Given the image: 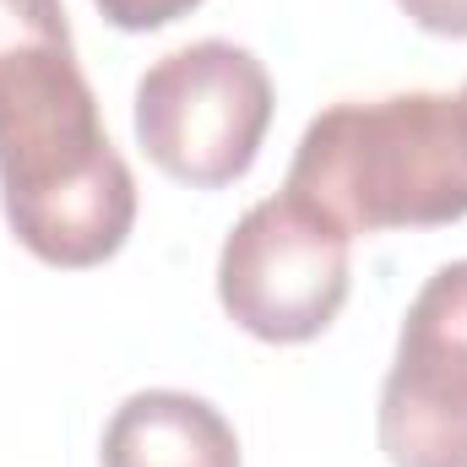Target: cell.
<instances>
[{
	"label": "cell",
	"instance_id": "cell-8",
	"mask_svg": "<svg viewBox=\"0 0 467 467\" xmlns=\"http://www.w3.org/2000/svg\"><path fill=\"white\" fill-rule=\"evenodd\" d=\"M93 5L125 33H152V27H169V22L191 16L202 0H93Z\"/></svg>",
	"mask_w": 467,
	"mask_h": 467
},
{
	"label": "cell",
	"instance_id": "cell-2",
	"mask_svg": "<svg viewBox=\"0 0 467 467\" xmlns=\"http://www.w3.org/2000/svg\"><path fill=\"white\" fill-rule=\"evenodd\" d=\"M348 234L467 218V130L451 93L337 99L305 125L288 185Z\"/></svg>",
	"mask_w": 467,
	"mask_h": 467
},
{
	"label": "cell",
	"instance_id": "cell-10",
	"mask_svg": "<svg viewBox=\"0 0 467 467\" xmlns=\"http://www.w3.org/2000/svg\"><path fill=\"white\" fill-rule=\"evenodd\" d=\"M457 115H462V130H467V82H462V93H457Z\"/></svg>",
	"mask_w": 467,
	"mask_h": 467
},
{
	"label": "cell",
	"instance_id": "cell-7",
	"mask_svg": "<svg viewBox=\"0 0 467 467\" xmlns=\"http://www.w3.org/2000/svg\"><path fill=\"white\" fill-rule=\"evenodd\" d=\"M27 44H71L60 0H0V60Z\"/></svg>",
	"mask_w": 467,
	"mask_h": 467
},
{
	"label": "cell",
	"instance_id": "cell-5",
	"mask_svg": "<svg viewBox=\"0 0 467 467\" xmlns=\"http://www.w3.org/2000/svg\"><path fill=\"white\" fill-rule=\"evenodd\" d=\"M380 451L391 467H467V255L408 305L380 386Z\"/></svg>",
	"mask_w": 467,
	"mask_h": 467
},
{
	"label": "cell",
	"instance_id": "cell-6",
	"mask_svg": "<svg viewBox=\"0 0 467 467\" xmlns=\"http://www.w3.org/2000/svg\"><path fill=\"white\" fill-rule=\"evenodd\" d=\"M99 457L104 467H239V435L207 397L152 386L115 408Z\"/></svg>",
	"mask_w": 467,
	"mask_h": 467
},
{
	"label": "cell",
	"instance_id": "cell-1",
	"mask_svg": "<svg viewBox=\"0 0 467 467\" xmlns=\"http://www.w3.org/2000/svg\"><path fill=\"white\" fill-rule=\"evenodd\" d=\"M0 202L22 250L49 266H99L136 223L130 163L71 44H27L0 60Z\"/></svg>",
	"mask_w": 467,
	"mask_h": 467
},
{
	"label": "cell",
	"instance_id": "cell-4",
	"mask_svg": "<svg viewBox=\"0 0 467 467\" xmlns=\"http://www.w3.org/2000/svg\"><path fill=\"white\" fill-rule=\"evenodd\" d=\"M353 234L316 202L277 191L255 202L223 239L218 299L239 332L261 343L321 337L348 299Z\"/></svg>",
	"mask_w": 467,
	"mask_h": 467
},
{
	"label": "cell",
	"instance_id": "cell-9",
	"mask_svg": "<svg viewBox=\"0 0 467 467\" xmlns=\"http://www.w3.org/2000/svg\"><path fill=\"white\" fill-rule=\"evenodd\" d=\"M424 33H441V38H467V0H397Z\"/></svg>",
	"mask_w": 467,
	"mask_h": 467
},
{
	"label": "cell",
	"instance_id": "cell-3",
	"mask_svg": "<svg viewBox=\"0 0 467 467\" xmlns=\"http://www.w3.org/2000/svg\"><path fill=\"white\" fill-rule=\"evenodd\" d=\"M272 125V77L229 38H196L152 60L136 82V141L180 185H234Z\"/></svg>",
	"mask_w": 467,
	"mask_h": 467
}]
</instances>
